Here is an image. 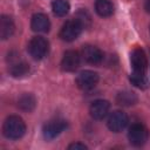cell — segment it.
<instances>
[{"mask_svg": "<svg viewBox=\"0 0 150 150\" xmlns=\"http://www.w3.org/2000/svg\"><path fill=\"white\" fill-rule=\"evenodd\" d=\"M2 132L9 139H19L26 132V124L23 120L16 115L8 116L4 122Z\"/></svg>", "mask_w": 150, "mask_h": 150, "instance_id": "6da1fadb", "label": "cell"}, {"mask_svg": "<svg viewBox=\"0 0 150 150\" xmlns=\"http://www.w3.org/2000/svg\"><path fill=\"white\" fill-rule=\"evenodd\" d=\"M28 53L34 60H41L49 52V42L43 36H34L28 43Z\"/></svg>", "mask_w": 150, "mask_h": 150, "instance_id": "7a4b0ae2", "label": "cell"}, {"mask_svg": "<svg viewBox=\"0 0 150 150\" xmlns=\"http://www.w3.org/2000/svg\"><path fill=\"white\" fill-rule=\"evenodd\" d=\"M82 29H83V26L75 18L70 19V20H68L63 23V26L60 30V38L63 41H67V42L74 41L75 39L79 38Z\"/></svg>", "mask_w": 150, "mask_h": 150, "instance_id": "3957f363", "label": "cell"}, {"mask_svg": "<svg viewBox=\"0 0 150 150\" xmlns=\"http://www.w3.org/2000/svg\"><path fill=\"white\" fill-rule=\"evenodd\" d=\"M148 129L141 123H134L128 131V138L135 146H141L148 141Z\"/></svg>", "mask_w": 150, "mask_h": 150, "instance_id": "277c9868", "label": "cell"}, {"mask_svg": "<svg viewBox=\"0 0 150 150\" xmlns=\"http://www.w3.org/2000/svg\"><path fill=\"white\" fill-rule=\"evenodd\" d=\"M67 128V122L63 118H53L50 121H48L42 129L43 136L46 139H53L55 137H57L64 129Z\"/></svg>", "mask_w": 150, "mask_h": 150, "instance_id": "5b68a950", "label": "cell"}, {"mask_svg": "<svg viewBox=\"0 0 150 150\" xmlns=\"http://www.w3.org/2000/svg\"><path fill=\"white\" fill-rule=\"evenodd\" d=\"M8 71L13 77H22L29 73V64L20 59V55L8 57Z\"/></svg>", "mask_w": 150, "mask_h": 150, "instance_id": "8992f818", "label": "cell"}, {"mask_svg": "<svg viewBox=\"0 0 150 150\" xmlns=\"http://www.w3.org/2000/svg\"><path fill=\"white\" fill-rule=\"evenodd\" d=\"M128 116L124 111L122 110H115L110 114L109 118H108V128L114 131V132H120L122 131L127 125H128Z\"/></svg>", "mask_w": 150, "mask_h": 150, "instance_id": "52a82bcc", "label": "cell"}, {"mask_svg": "<svg viewBox=\"0 0 150 150\" xmlns=\"http://www.w3.org/2000/svg\"><path fill=\"white\" fill-rule=\"evenodd\" d=\"M98 82L97 73L93 70H83L76 77V84L82 90H90L93 89Z\"/></svg>", "mask_w": 150, "mask_h": 150, "instance_id": "ba28073f", "label": "cell"}, {"mask_svg": "<svg viewBox=\"0 0 150 150\" xmlns=\"http://www.w3.org/2000/svg\"><path fill=\"white\" fill-rule=\"evenodd\" d=\"M130 62H131L134 71L145 73V70L148 68V59H146V55L142 48L137 47L131 52Z\"/></svg>", "mask_w": 150, "mask_h": 150, "instance_id": "9c48e42d", "label": "cell"}, {"mask_svg": "<svg viewBox=\"0 0 150 150\" xmlns=\"http://www.w3.org/2000/svg\"><path fill=\"white\" fill-rule=\"evenodd\" d=\"M82 57L87 63L90 64H98L103 60V53L100 48L91 46V45H86L82 48Z\"/></svg>", "mask_w": 150, "mask_h": 150, "instance_id": "30bf717a", "label": "cell"}, {"mask_svg": "<svg viewBox=\"0 0 150 150\" xmlns=\"http://www.w3.org/2000/svg\"><path fill=\"white\" fill-rule=\"evenodd\" d=\"M80 66V55L76 50H67L63 54L61 61V68L63 71H75Z\"/></svg>", "mask_w": 150, "mask_h": 150, "instance_id": "8fae6325", "label": "cell"}, {"mask_svg": "<svg viewBox=\"0 0 150 150\" xmlns=\"http://www.w3.org/2000/svg\"><path fill=\"white\" fill-rule=\"evenodd\" d=\"M110 109V103L107 100H96L91 103L89 108L90 116L94 120H103Z\"/></svg>", "mask_w": 150, "mask_h": 150, "instance_id": "7c38bea8", "label": "cell"}, {"mask_svg": "<svg viewBox=\"0 0 150 150\" xmlns=\"http://www.w3.org/2000/svg\"><path fill=\"white\" fill-rule=\"evenodd\" d=\"M30 27L36 33H47L50 28V21L43 13H36L32 16Z\"/></svg>", "mask_w": 150, "mask_h": 150, "instance_id": "4fadbf2b", "label": "cell"}, {"mask_svg": "<svg viewBox=\"0 0 150 150\" xmlns=\"http://www.w3.org/2000/svg\"><path fill=\"white\" fill-rule=\"evenodd\" d=\"M14 29H15V25L13 19L8 15H2L0 19V38L2 40L11 38L14 33Z\"/></svg>", "mask_w": 150, "mask_h": 150, "instance_id": "5bb4252c", "label": "cell"}, {"mask_svg": "<svg viewBox=\"0 0 150 150\" xmlns=\"http://www.w3.org/2000/svg\"><path fill=\"white\" fill-rule=\"evenodd\" d=\"M35 105H36V98H35V96L33 95V94H30V93H25V94H22L20 97H19V100H18V107L21 109V110H23V111H32V110H34V108H35Z\"/></svg>", "mask_w": 150, "mask_h": 150, "instance_id": "9a60e30c", "label": "cell"}, {"mask_svg": "<svg viewBox=\"0 0 150 150\" xmlns=\"http://www.w3.org/2000/svg\"><path fill=\"white\" fill-rule=\"evenodd\" d=\"M95 11L102 18H108L114 13V6L109 0H96Z\"/></svg>", "mask_w": 150, "mask_h": 150, "instance_id": "2e32d148", "label": "cell"}, {"mask_svg": "<svg viewBox=\"0 0 150 150\" xmlns=\"http://www.w3.org/2000/svg\"><path fill=\"white\" fill-rule=\"evenodd\" d=\"M137 95L132 91H129V90H124V91H121L117 94L116 96V102L120 104V105H123V107H130V105H134L136 102H137Z\"/></svg>", "mask_w": 150, "mask_h": 150, "instance_id": "e0dca14e", "label": "cell"}, {"mask_svg": "<svg viewBox=\"0 0 150 150\" xmlns=\"http://www.w3.org/2000/svg\"><path fill=\"white\" fill-rule=\"evenodd\" d=\"M53 13L57 16H64L70 9V5L67 0H54L52 2Z\"/></svg>", "mask_w": 150, "mask_h": 150, "instance_id": "ac0fdd59", "label": "cell"}, {"mask_svg": "<svg viewBox=\"0 0 150 150\" xmlns=\"http://www.w3.org/2000/svg\"><path fill=\"white\" fill-rule=\"evenodd\" d=\"M129 80L135 87H137L139 89H146L149 87V81H148V79L145 76V73L132 71V74L130 75Z\"/></svg>", "mask_w": 150, "mask_h": 150, "instance_id": "d6986e66", "label": "cell"}, {"mask_svg": "<svg viewBox=\"0 0 150 150\" xmlns=\"http://www.w3.org/2000/svg\"><path fill=\"white\" fill-rule=\"evenodd\" d=\"M75 19L83 26V28H86V27H88L90 25V15L84 9L79 11L77 14H76V16H75Z\"/></svg>", "mask_w": 150, "mask_h": 150, "instance_id": "ffe728a7", "label": "cell"}, {"mask_svg": "<svg viewBox=\"0 0 150 150\" xmlns=\"http://www.w3.org/2000/svg\"><path fill=\"white\" fill-rule=\"evenodd\" d=\"M68 149H69V150H73V149H75V150H77V149L84 150V149H87V145H84L83 143H79V142H76V143H71V144L68 146Z\"/></svg>", "mask_w": 150, "mask_h": 150, "instance_id": "44dd1931", "label": "cell"}, {"mask_svg": "<svg viewBox=\"0 0 150 150\" xmlns=\"http://www.w3.org/2000/svg\"><path fill=\"white\" fill-rule=\"evenodd\" d=\"M145 11L148 13H150V0H146V2H145Z\"/></svg>", "mask_w": 150, "mask_h": 150, "instance_id": "7402d4cb", "label": "cell"}]
</instances>
